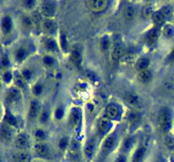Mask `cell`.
Wrapping results in <instances>:
<instances>
[{
    "label": "cell",
    "mask_w": 174,
    "mask_h": 162,
    "mask_svg": "<svg viewBox=\"0 0 174 162\" xmlns=\"http://www.w3.org/2000/svg\"><path fill=\"white\" fill-rule=\"evenodd\" d=\"M158 121L160 128L165 131L168 132L171 128V116L170 111L167 108H162L159 112Z\"/></svg>",
    "instance_id": "1"
},
{
    "label": "cell",
    "mask_w": 174,
    "mask_h": 162,
    "mask_svg": "<svg viewBox=\"0 0 174 162\" xmlns=\"http://www.w3.org/2000/svg\"><path fill=\"white\" fill-rule=\"evenodd\" d=\"M87 3L93 11L100 12L106 8L108 3L105 0H90V1H87Z\"/></svg>",
    "instance_id": "2"
},
{
    "label": "cell",
    "mask_w": 174,
    "mask_h": 162,
    "mask_svg": "<svg viewBox=\"0 0 174 162\" xmlns=\"http://www.w3.org/2000/svg\"><path fill=\"white\" fill-rule=\"evenodd\" d=\"M56 11V7L53 2L51 1H45L42 4V14L48 17L53 16Z\"/></svg>",
    "instance_id": "3"
},
{
    "label": "cell",
    "mask_w": 174,
    "mask_h": 162,
    "mask_svg": "<svg viewBox=\"0 0 174 162\" xmlns=\"http://www.w3.org/2000/svg\"><path fill=\"white\" fill-rule=\"evenodd\" d=\"M20 96H21V94H20V89L16 88V87H12L7 93V100L10 103H14L20 99Z\"/></svg>",
    "instance_id": "4"
},
{
    "label": "cell",
    "mask_w": 174,
    "mask_h": 162,
    "mask_svg": "<svg viewBox=\"0 0 174 162\" xmlns=\"http://www.w3.org/2000/svg\"><path fill=\"white\" fill-rule=\"evenodd\" d=\"M125 100L126 102L128 103L129 105H131L132 107H138L141 105V99L140 97L137 95V94L134 93H128L126 94V96H125Z\"/></svg>",
    "instance_id": "5"
},
{
    "label": "cell",
    "mask_w": 174,
    "mask_h": 162,
    "mask_svg": "<svg viewBox=\"0 0 174 162\" xmlns=\"http://www.w3.org/2000/svg\"><path fill=\"white\" fill-rule=\"evenodd\" d=\"M40 112V107L38 102L36 101H32L30 105V111H29V116L31 119H35L38 116Z\"/></svg>",
    "instance_id": "6"
},
{
    "label": "cell",
    "mask_w": 174,
    "mask_h": 162,
    "mask_svg": "<svg viewBox=\"0 0 174 162\" xmlns=\"http://www.w3.org/2000/svg\"><path fill=\"white\" fill-rule=\"evenodd\" d=\"M42 28L47 32H51L55 30L56 24L51 19H45L42 21Z\"/></svg>",
    "instance_id": "7"
},
{
    "label": "cell",
    "mask_w": 174,
    "mask_h": 162,
    "mask_svg": "<svg viewBox=\"0 0 174 162\" xmlns=\"http://www.w3.org/2000/svg\"><path fill=\"white\" fill-rule=\"evenodd\" d=\"M160 35V30H159L158 28H154V29L150 30L149 32V34L147 35V39H146V40L148 41V43L152 44V43H154V42H155V41H157Z\"/></svg>",
    "instance_id": "8"
},
{
    "label": "cell",
    "mask_w": 174,
    "mask_h": 162,
    "mask_svg": "<svg viewBox=\"0 0 174 162\" xmlns=\"http://www.w3.org/2000/svg\"><path fill=\"white\" fill-rule=\"evenodd\" d=\"M15 144L18 148L25 149L28 146V140L24 134H19L15 138Z\"/></svg>",
    "instance_id": "9"
},
{
    "label": "cell",
    "mask_w": 174,
    "mask_h": 162,
    "mask_svg": "<svg viewBox=\"0 0 174 162\" xmlns=\"http://www.w3.org/2000/svg\"><path fill=\"white\" fill-rule=\"evenodd\" d=\"M119 115V109L115 105H109L106 108V116L109 118H115Z\"/></svg>",
    "instance_id": "10"
},
{
    "label": "cell",
    "mask_w": 174,
    "mask_h": 162,
    "mask_svg": "<svg viewBox=\"0 0 174 162\" xmlns=\"http://www.w3.org/2000/svg\"><path fill=\"white\" fill-rule=\"evenodd\" d=\"M109 121L108 117H103L99 119V121L98 123V130L101 133H104L107 131V129L109 128Z\"/></svg>",
    "instance_id": "11"
},
{
    "label": "cell",
    "mask_w": 174,
    "mask_h": 162,
    "mask_svg": "<svg viewBox=\"0 0 174 162\" xmlns=\"http://www.w3.org/2000/svg\"><path fill=\"white\" fill-rule=\"evenodd\" d=\"M35 150L40 155H46L48 153V146L42 142H38L35 144Z\"/></svg>",
    "instance_id": "12"
},
{
    "label": "cell",
    "mask_w": 174,
    "mask_h": 162,
    "mask_svg": "<svg viewBox=\"0 0 174 162\" xmlns=\"http://www.w3.org/2000/svg\"><path fill=\"white\" fill-rule=\"evenodd\" d=\"M2 30L5 34H8L12 30V20L9 17H4L2 20Z\"/></svg>",
    "instance_id": "13"
},
{
    "label": "cell",
    "mask_w": 174,
    "mask_h": 162,
    "mask_svg": "<svg viewBox=\"0 0 174 162\" xmlns=\"http://www.w3.org/2000/svg\"><path fill=\"white\" fill-rule=\"evenodd\" d=\"M115 141V136L110 135V136H109V137H107L106 139L104 141V144H103V150H104V152L109 151L110 149L112 148L113 145H114Z\"/></svg>",
    "instance_id": "14"
},
{
    "label": "cell",
    "mask_w": 174,
    "mask_h": 162,
    "mask_svg": "<svg viewBox=\"0 0 174 162\" xmlns=\"http://www.w3.org/2000/svg\"><path fill=\"white\" fill-rule=\"evenodd\" d=\"M31 159L30 154L25 151H20L15 154V160L17 162H29Z\"/></svg>",
    "instance_id": "15"
},
{
    "label": "cell",
    "mask_w": 174,
    "mask_h": 162,
    "mask_svg": "<svg viewBox=\"0 0 174 162\" xmlns=\"http://www.w3.org/2000/svg\"><path fill=\"white\" fill-rule=\"evenodd\" d=\"M145 148L140 147L135 151L133 157H132V162H141L143 159L144 154H145Z\"/></svg>",
    "instance_id": "16"
},
{
    "label": "cell",
    "mask_w": 174,
    "mask_h": 162,
    "mask_svg": "<svg viewBox=\"0 0 174 162\" xmlns=\"http://www.w3.org/2000/svg\"><path fill=\"white\" fill-rule=\"evenodd\" d=\"M123 48L120 45H117L114 47L112 49V58L114 60H118V59H121L123 57Z\"/></svg>",
    "instance_id": "17"
},
{
    "label": "cell",
    "mask_w": 174,
    "mask_h": 162,
    "mask_svg": "<svg viewBox=\"0 0 174 162\" xmlns=\"http://www.w3.org/2000/svg\"><path fill=\"white\" fill-rule=\"evenodd\" d=\"M1 134L2 137L6 140H10L13 138V131L12 129L7 125H3L1 129Z\"/></svg>",
    "instance_id": "18"
},
{
    "label": "cell",
    "mask_w": 174,
    "mask_h": 162,
    "mask_svg": "<svg viewBox=\"0 0 174 162\" xmlns=\"http://www.w3.org/2000/svg\"><path fill=\"white\" fill-rule=\"evenodd\" d=\"M14 81H15V84L20 89H24L25 86V79L23 78L22 74H20V73H14Z\"/></svg>",
    "instance_id": "19"
},
{
    "label": "cell",
    "mask_w": 174,
    "mask_h": 162,
    "mask_svg": "<svg viewBox=\"0 0 174 162\" xmlns=\"http://www.w3.org/2000/svg\"><path fill=\"white\" fill-rule=\"evenodd\" d=\"M149 65V61L147 58H141L139 60H138L137 63H136V68L138 70L140 71H143V70H147V68Z\"/></svg>",
    "instance_id": "20"
},
{
    "label": "cell",
    "mask_w": 174,
    "mask_h": 162,
    "mask_svg": "<svg viewBox=\"0 0 174 162\" xmlns=\"http://www.w3.org/2000/svg\"><path fill=\"white\" fill-rule=\"evenodd\" d=\"M138 80L142 83H147L149 82L150 79H151V74L148 70H143V71H140L138 74Z\"/></svg>",
    "instance_id": "21"
},
{
    "label": "cell",
    "mask_w": 174,
    "mask_h": 162,
    "mask_svg": "<svg viewBox=\"0 0 174 162\" xmlns=\"http://www.w3.org/2000/svg\"><path fill=\"white\" fill-rule=\"evenodd\" d=\"M70 60L72 61V63L76 65H79L81 62V55L79 51L74 50L71 52L70 54Z\"/></svg>",
    "instance_id": "22"
},
{
    "label": "cell",
    "mask_w": 174,
    "mask_h": 162,
    "mask_svg": "<svg viewBox=\"0 0 174 162\" xmlns=\"http://www.w3.org/2000/svg\"><path fill=\"white\" fill-rule=\"evenodd\" d=\"M94 148H95V143L94 140L91 139L86 144L85 147V154L87 156H91L93 154V151H94Z\"/></svg>",
    "instance_id": "23"
},
{
    "label": "cell",
    "mask_w": 174,
    "mask_h": 162,
    "mask_svg": "<svg viewBox=\"0 0 174 162\" xmlns=\"http://www.w3.org/2000/svg\"><path fill=\"white\" fill-rule=\"evenodd\" d=\"M135 14V8L132 5H126L124 9V15L127 19H131L133 18Z\"/></svg>",
    "instance_id": "24"
},
{
    "label": "cell",
    "mask_w": 174,
    "mask_h": 162,
    "mask_svg": "<svg viewBox=\"0 0 174 162\" xmlns=\"http://www.w3.org/2000/svg\"><path fill=\"white\" fill-rule=\"evenodd\" d=\"M79 119H80V117H79L78 112L75 109L71 111L70 116V121L73 127H76L77 125V123H79Z\"/></svg>",
    "instance_id": "25"
},
{
    "label": "cell",
    "mask_w": 174,
    "mask_h": 162,
    "mask_svg": "<svg viewBox=\"0 0 174 162\" xmlns=\"http://www.w3.org/2000/svg\"><path fill=\"white\" fill-rule=\"evenodd\" d=\"M26 55H27V52L24 48H19L15 52V59L18 62H21L26 58Z\"/></svg>",
    "instance_id": "26"
},
{
    "label": "cell",
    "mask_w": 174,
    "mask_h": 162,
    "mask_svg": "<svg viewBox=\"0 0 174 162\" xmlns=\"http://www.w3.org/2000/svg\"><path fill=\"white\" fill-rule=\"evenodd\" d=\"M160 12L162 14L164 18H169V17L172 14V13H173V8L170 5L164 6V7L160 9Z\"/></svg>",
    "instance_id": "27"
},
{
    "label": "cell",
    "mask_w": 174,
    "mask_h": 162,
    "mask_svg": "<svg viewBox=\"0 0 174 162\" xmlns=\"http://www.w3.org/2000/svg\"><path fill=\"white\" fill-rule=\"evenodd\" d=\"M34 24H35V22L33 21L32 18H30V17H24L23 18L22 25L26 29H32L34 27Z\"/></svg>",
    "instance_id": "28"
},
{
    "label": "cell",
    "mask_w": 174,
    "mask_h": 162,
    "mask_svg": "<svg viewBox=\"0 0 174 162\" xmlns=\"http://www.w3.org/2000/svg\"><path fill=\"white\" fill-rule=\"evenodd\" d=\"M164 19H165V18H164V16H163L162 14H161L160 11L154 12L153 16H152V19H153V21H154L155 24H161V23L163 22Z\"/></svg>",
    "instance_id": "29"
},
{
    "label": "cell",
    "mask_w": 174,
    "mask_h": 162,
    "mask_svg": "<svg viewBox=\"0 0 174 162\" xmlns=\"http://www.w3.org/2000/svg\"><path fill=\"white\" fill-rule=\"evenodd\" d=\"M45 46L48 50H51V51L57 50V47H57L56 41L53 39H48L47 41H45Z\"/></svg>",
    "instance_id": "30"
},
{
    "label": "cell",
    "mask_w": 174,
    "mask_h": 162,
    "mask_svg": "<svg viewBox=\"0 0 174 162\" xmlns=\"http://www.w3.org/2000/svg\"><path fill=\"white\" fill-rule=\"evenodd\" d=\"M136 55L134 54H132V53H130V54H126V55H124L122 58H121V62L122 63H133L135 60H136Z\"/></svg>",
    "instance_id": "31"
},
{
    "label": "cell",
    "mask_w": 174,
    "mask_h": 162,
    "mask_svg": "<svg viewBox=\"0 0 174 162\" xmlns=\"http://www.w3.org/2000/svg\"><path fill=\"white\" fill-rule=\"evenodd\" d=\"M5 121L7 123V124H8L9 126H15L17 123L15 118L12 114H10V113H7L6 114Z\"/></svg>",
    "instance_id": "32"
},
{
    "label": "cell",
    "mask_w": 174,
    "mask_h": 162,
    "mask_svg": "<svg viewBox=\"0 0 174 162\" xmlns=\"http://www.w3.org/2000/svg\"><path fill=\"white\" fill-rule=\"evenodd\" d=\"M122 146H123V149L125 151L130 150V149L132 148V146H133V139H132V138H126V139L124 141L123 145Z\"/></svg>",
    "instance_id": "33"
},
{
    "label": "cell",
    "mask_w": 174,
    "mask_h": 162,
    "mask_svg": "<svg viewBox=\"0 0 174 162\" xmlns=\"http://www.w3.org/2000/svg\"><path fill=\"white\" fill-rule=\"evenodd\" d=\"M174 33V28L171 25H166L164 28V35L166 37H171Z\"/></svg>",
    "instance_id": "34"
},
{
    "label": "cell",
    "mask_w": 174,
    "mask_h": 162,
    "mask_svg": "<svg viewBox=\"0 0 174 162\" xmlns=\"http://www.w3.org/2000/svg\"><path fill=\"white\" fill-rule=\"evenodd\" d=\"M154 14V9L151 6H146L143 10V15L145 18H149V17L153 16Z\"/></svg>",
    "instance_id": "35"
},
{
    "label": "cell",
    "mask_w": 174,
    "mask_h": 162,
    "mask_svg": "<svg viewBox=\"0 0 174 162\" xmlns=\"http://www.w3.org/2000/svg\"><path fill=\"white\" fill-rule=\"evenodd\" d=\"M100 45H101V48L104 51L109 49V40L107 36H104V38H102L101 42H100Z\"/></svg>",
    "instance_id": "36"
},
{
    "label": "cell",
    "mask_w": 174,
    "mask_h": 162,
    "mask_svg": "<svg viewBox=\"0 0 174 162\" xmlns=\"http://www.w3.org/2000/svg\"><path fill=\"white\" fill-rule=\"evenodd\" d=\"M34 135H35V138L38 141H42V140L44 139L45 138V133L42 129H37L35 132V133H34Z\"/></svg>",
    "instance_id": "37"
},
{
    "label": "cell",
    "mask_w": 174,
    "mask_h": 162,
    "mask_svg": "<svg viewBox=\"0 0 174 162\" xmlns=\"http://www.w3.org/2000/svg\"><path fill=\"white\" fill-rule=\"evenodd\" d=\"M166 144L168 148L174 149V136L167 135L166 137Z\"/></svg>",
    "instance_id": "38"
},
{
    "label": "cell",
    "mask_w": 174,
    "mask_h": 162,
    "mask_svg": "<svg viewBox=\"0 0 174 162\" xmlns=\"http://www.w3.org/2000/svg\"><path fill=\"white\" fill-rule=\"evenodd\" d=\"M21 74H22L23 78H24L25 80H26V81L31 80V76H32V73H31V71L30 69H24L22 71V73H21Z\"/></svg>",
    "instance_id": "39"
},
{
    "label": "cell",
    "mask_w": 174,
    "mask_h": 162,
    "mask_svg": "<svg viewBox=\"0 0 174 162\" xmlns=\"http://www.w3.org/2000/svg\"><path fill=\"white\" fill-rule=\"evenodd\" d=\"M42 86L41 85H36L35 86H33L32 88V92H33L34 95L36 96H39L42 93Z\"/></svg>",
    "instance_id": "40"
},
{
    "label": "cell",
    "mask_w": 174,
    "mask_h": 162,
    "mask_svg": "<svg viewBox=\"0 0 174 162\" xmlns=\"http://www.w3.org/2000/svg\"><path fill=\"white\" fill-rule=\"evenodd\" d=\"M43 63L47 66H52L54 63V59L50 56H45L43 58Z\"/></svg>",
    "instance_id": "41"
},
{
    "label": "cell",
    "mask_w": 174,
    "mask_h": 162,
    "mask_svg": "<svg viewBox=\"0 0 174 162\" xmlns=\"http://www.w3.org/2000/svg\"><path fill=\"white\" fill-rule=\"evenodd\" d=\"M3 80L5 83H9L13 80V75L10 72H5L3 75Z\"/></svg>",
    "instance_id": "42"
},
{
    "label": "cell",
    "mask_w": 174,
    "mask_h": 162,
    "mask_svg": "<svg viewBox=\"0 0 174 162\" xmlns=\"http://www.w3.org/2000/svg\"><path fill=\"white\" fill-rule=\"evenodd\" d=\"M68 145V139L66 138H62L60 141H59V147L60 149H65L67 148Z\"/></svg>",
    "instance_id": "43"
},
{
    "label": "cell",
    "mask_w": 174,
    "mask_h": 162,
    "mask_svg": "<svg viewBox=\"0 0 174 162\" xmlns=\"http://www.w3.org/2000/svg\"><path fill=\"white\" fill-rule=\"evenodd\" d=\"M48 112L47 111H43L42 113H41V116H40V121L42 123H46L48 122Z\"/></svg>",
    "instance_id": "44"
},
{
    "label": "cell",
    "mask_w": 174,
    "mask_h": 162,
    "mask_svg": "<svg viewBox=\"0 0 174 162\" xmlns=\"http://www.w3.org/2000/svg\"><path fill=\"white\" fill-rule=\"evenodd\" d=\"M128 118H129V120L132 122V123H136V122L139 119V115H138V113L132 112L129 115Z\"/></svg>",
    "instance_id": "45"
},
{
    "label": "cell",
    "mask_w": 174,
    "mask_h": 162,
    "mask_svg": "<svg viewBox=\"0 0 174 162\" xmlns=\"http://www.w3.org/2000/svg\"><path fill=\"white\" fill-rule=\"evenodd\" d=\"M63 116H64V110L59 107L55 112V117H56L57 119H61L63 118Z\"/></svg>",
    "instance_id": "46"
},
{
    "label": "cell",
    "mask_w": 174,
    "mask_h": 162,
    "mask_svg": "<svg viewBox=\"0 0 174 162\" xmlns=\"http://www.w3.org/2000/svg\"><path fill=\"white\" fill-rule=\"evenodd\" d=\"M24 4H25V6L26 8H32V7H34V5L36 4V2L33 1V0H27V1H25V2H24Z\"/></svg>",
    "instance_id": "47"
},
{
    "label": "cell",
    "mask_w": 174,
    "mask_h": 162,
    "mask_svg": "<svg viewBox=\"0 0 174 162\" xmlns=\"http://www.w3.org/2000/svg\"><path fill=\"white\" fill-rule=\"evenodd\" d=\"M1 63H2V65L3 67H8L9 65V60H8V58L6 56L3 57L2 59H1Z\"/></svg>",
    "instance_id": "48"
},
{
    "label": "cell",
    "mask_w": 174,
    "mask_h": 162,
    "mask_svg": "<svg viewBox=\"0 0 174 162\" xmlns=\"http://www.w3.org/2000/svg\"><path fill=\"white\" fill-rule=\"evenodd\" d=\"M60 41H61V46L62 47L65 49L66 48V46H67V41H66V38H65V36H62L60 37Z\"/></svg>",
    "instance_id": "49"
},
{
    "label": "cell",
    "mask_w": 174,
    "mask_h": 162,
    "mask_svg": "<svg viewBox=\"0 0 174 162\" xmlns=\"http://www.w3.org/2000/svg\"><path fill=\"white\" fill-rule=\"evenodd\" d=\"M32 19H33L34 22H37V21H40L41 20V17H40V15L37 13H35V14H33V18H32Z\"/></svg>",
    "instance_id": "50"
},
{
    "label": "cell",
    "mask_w": 174,
    "mask_h": 162,
    "mask_svg": "<svg viewBox=\"0 0 174 162\" xmlns=\"http://www.w3.org/2000/svg\"><path fill=\"white\" fill-rule=\"evenodd\" d=\"M115 162H126V157L122 156V155H121V156H119L117 158V159H115Z\"/></svg>",
    "instance_id": "51"
},
{
    "label": "cell",
    "mask_w": 174,
    "mask_h": 162,
    "mask_svg": "<svg viewBox=\"0 0 174 162\" xmlns=\"http://www.w3.org/2000/svg\"><path fill=\"white\" fill-rule=\"evenodd\" d=\"M169 60L171 61V62H173L174 61V49L171 51L170 55H169Z\"/></svg>",
    "instance_id": "52"
},
{
    "label": "cell",
    "mask_w": 174,
    "mask_h": 162,
    "mask_svg": "<svg viewBox=\"0 0 174 162\" xmlns=\"http://www.w3.org/2000/svg\"><path fill=\"white\" fill-rule=\"evenodd\" d=\"M33 162H38V161H33Z\"/></svg>",
    "instance_id": "53"
}]
</instances>
